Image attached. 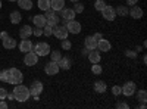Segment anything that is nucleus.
Wrapping results in <instances>:
<instances>
[{"mask_svg": "<svg viewBox=\"0 0 147 109\" xmlns=\"http://www.w3.org/2000/svg\"><path fill=\"white\" fill-rule=\"evenodd\" d=\"M9 18H10V22L12 24H19L21 21H22V15L19 14L18 10H13L12 14L9 15Z\"/></svg>", "mask_w": 147, "mask_h": 109, "instance_id": "obj_25", "label": "nucleus"}, {"mask_svg": "<svg viewBox=\"0 0 147 109\" xmlns=\"http://www.w3.org/2000/svg\"><path fill=\"white\" fill-rule=\"evenodd\" d=\"M71 47H72V43H71L68 39L62 40V49H63V50H71Z\"/></svg>", "mask_w": 147, "mask_h": 109, "instance_id": "obj_35", "label": "nucleus"}, {"mask_svg": "<svg viewBox=\"0 0 147 109\" xmlns=\"http://www.w3.org/2000/svg\"><path fill=\"white\" fill-rule=\"evenodd\" d=\"M60 12V19L63 21H71V19H75V12H74V9H69V7H63Z\"/></svg>", "mask_w": 147, "mask_h": 109, "instance_id": "obj_12", "label": "nucleus"}, {"mask_svg": "<svg viewBox=\"0 0 147 109\" xmlns=\"http://www.w3.org/2000/svg\"><path fill=\"white\" fill-rule=\"evenodd\" d=\"M7 71H9V78H7L9 84H12V86H15V84H22L24 75H22V72L18 68H10Z\"/></svg>", "mask_w": 147, "mask_h": 109, "instance_id": "obj_2", "label": "nucleus"}, {"mask_svg": "<svg viewBox=\"0 0 147 109\" xmlns=\"http://www.w3.org/2000/svg\"><path fill=\"white\" fill-rule=\"evenodd\" d=\"M128 15H131V18H134V19H141V18H143V9L134 5V6L128 10Z\"/></svg>", "mask_w": 147, "mask_h": 109, "instance_id": "obj_15", "label": "nucleus"}, {"mask_svg": "<svg viewBox=\"0 0 147 109\" xmlns=\"http://www.w3.org/2000/svg\"><path fill=\"white\" fill-rule=\"evenodd\" d=\"M9 2H16V0H9Z\"/></svg>", "mask_w": 147, "mask_h": 109, "instance_id": "obj_48", "label": "nucleus"}, {"mask_svg": "<svg viewBox=\"0 0 147 109\" xmlns=\"http://www.w3.org/2000/svg\"><path fill=\"white\" fill-rule=\"evenodd\" d=\"M125 56L134 59V58H137V52H134V50H127V52H125Z\"/></svg>", "mask_w": 147, "mask_h": 109, "instance_id": "obj_39", "label": "nucleus"}, {"mask_svg": "<svg viewBox=\"0 0 147 109\" xmlns=\"http://www.w3.org/2000/svg\"><path fill=\"white\" fill-rule=\"evenodd\" d=\"M105 6H106V2H105V0H96V2H94V9L99 10V12H100Z\"/></svg>", "mask_w": 147, "mask_h": 109, "instance_id": "obj_32", "label": "nucleus"}, {"mask_svg": "<svg viewBox=\"0 0 147 109\" xmlns=\"http://www.w3.org/2000/svg\"><path fill=\"white\" fill-rule=\"evenodd\" d=\"M7 97H9V100H13V99H15L13 94H9V93H7Z\"/></svg>", "mask_w": 147, "mask_h": 109, "instance_id": "obj_45", "label": "nucleus"}, {"mask_svg": "<svg viewBox=\"0 0 147 109\" xmlns=\"http://www.w3.org/2000/svg\"><path fill=\"white\" fill-rule=\"evenodd\" d=\"M102 16L106 19V21H115V18H116V12H115V7H112V6H109V5H106L102 10Z\"/></svg>", "mask_w": 147, "mask_h": 109, "instance_id": "obj_7", "label": "nucleus"}, {"mask_svg": "<svg viewBox=\"0 0 147 109\" xmlns=\"http://www.w3.org/2000/svg\"><path fill=\"white\" fill-rule=\"evenodd\" d=\"M16 3L24 10H31L32 9V2L31 0H16Z\"/></svg>", "mask_w": 147, "mask_h": 109, "instance_id": "obj_23", "label": "nucleus"}, {"mask_svg": "<svg viewBox=\"0 0 147 109\" xmlns=\"http://www.w3.org/2000/svg\"><path fill=\"white\" fill-rule=\"evenodd\" d=\"M110 49H112V44H110V41H109V40L100 39L99 41H97V50H99V52L106 53V52H109Z\"/></svg>", "mask_w": 147, "mask_h": 109, "instance_id": "obj_13", "label": "nucleus"}, {"mask_svg": "<svg viewBox=\"0 0 147 109\" xmlns=\"http://www.w3.org/2000/svg\"><path fill=\"white\" fill-rule=\"evenodd\" d=\"M59 71H60V68H59L57 62H55V60H50V62L46 64V66H44V72L47 75H57Z\"/></svg>", "mask_w": 147, "mask_h": 109, "instance_id": "obj_8", "label": "nucleus"}, {"mask_svg": "<svg viewBox=\"0 0 147 109\" xmlns=\"http://www.w3.org/2000/svg\"><path fill=\"white\" fill-rule=\"evenodd\" d=\"M0 9H2V2H0Z\"/></svg>", "mask_w": 147, "mask_h": 109, "instance_id": "obj_49", "label": "nucleus"}, {"mask_svg": "<svg viewBox=\"0 0 147 109\" xmlns=\"http://www.w3.org/2000/svg\"><path fill=\"white\" fill-rule=\"evenodd\" d=\"M65 7V0H50V9L59 12Z\"/></svg>", "mask_w": 147, "mask_h": 109, "instance_id": "obj_20", "label": "nucleus"}, {"mask_svg": "<svg viewBox=\"0 0 147 109\" xmlns=\"http://www.w3.org/2000/svg\"><path fill=\"white\" fill-rule=\"evenodd\" d=\"M91 72H93V74H96V75H100L102 72H103V68L99 64H93L91 65Z\"/></svg>", "mask_w": 147, "mask_h": 109, "instance_id": "obj_28", "label": "nucleus"}, {"mask_svg": "<svg viewBox=\"0 0 147 109\" xmlns=\"http://www.w3.org/2000/svg\"><path fill=\"white\" fill-rule=\"evenodd\" d=\"M3 47H5V49H7V50L15 49V47H16V40L13 37H9V35H7L6 39H3Z\"/></svg>", "mask_w": 147, "mask_h": 109, "instance_id": "obj_21", "label": "nucleus"}, {"mask_svg": "<svg viewBox=\"0 0 147 109\" xmlns=\"http://www.w3.org/2000/svg\"><path fill=\"white\" fill-rule=\"evenodd\" d=\"M94 90L97 91V93H105L106 90H107V86H106V83L105 81H96L94 83Z\"/></svg>", "mask_w": 147, "mask_h": 109, "instance_id": "obj_24", "label": "nucleus"}, {"mask_svg": "<svg viewBox=\"0 0 147 109\" xmlns=\"http://www.w3.org/2000/svg\"><path fill=\"white\" fill-rule=\"evenodd\" d=\"M28 89H30L31 96H34V97H35V96H40L41 91H43V83L38 81V80H35V81L31 83V86H30Z\"/></svg>", "mask_w": 147, "mask_h": 109, "instance_id": "obj_9", "label": "nucleus"}, {"mask_svg": "<svg viewBox=\"0 0 147 109\" xmlns=\"http://www.w3.org/2000/svg\"><path fill=\"white\" fill-rule=\"evenodd\" d=\"M19 35H21V39H22V40L30 39L31 35H32V28H31L30 25H24V27L19 30Z\"/></svg>", "mask_w": 147, "mask_h": 109, "instance_id": "obj_18", "label": "nucleus"}, {"mask_svg": "<svg viewBox=\"0 0 147 109\" xmlns=\"http://www.w3.org/2000/svg\"><path fill=\"white\" fill-rule=\"evenodd\" d=\"M32 52L37 55V56H47L50 53V46L49 43H44V41H38L35 46H32Z\"/></svg>", "mask_w": 147, "mask_h": 109, "instance_id": "obj_3", "label": "nucleus"}, {"mask_svg": "<svg viewBox=\"0 0 147 109\" xmlns=\"http://www.w3.org/2000/svg\"><path fill=\"white\" fill-rule=\"evenodd\" d=\"M9 106H7V103L5 102V100H0V109H7Z\"/></svg>", "mask_w": 147, "mask_h": 109, "instance_id": "obj_41", "label": "nucleus"}, {"mask_svg": "<svg viewBox=\"0 0 147 109\" xmlns=\"http://www.w3.org/2000/svg\"><path fill=\"white\" fill-rule=\"evenodd\" d=\"M53 28V32H52V35H55L56 39H59V40H65V39H68V30H66V27L65 25H53L52 27Z\"/></svg>", "mask_w": 147, "mask_h": 109, "instance_id": "obj_6", "label": "nucleus"}, {"mask_svg": "<svg viewBox=\"0 0 147 109\" xmlns=\"http://www.w3.org/2000/svg\"><path fill=\"white\" fill-rule=\"evenodd\" d=\"M32 34L35 35V37H40V35H43V28H41V27H35V28H32Z\"/></svg>", "mask_w": 147, "mask_h": 109, "instance_id": "obj_37", "label": "nucleus"}, {"mask_svg": "<svg viewBox=\"0 0 147 109\" xmlns=\"http://www.w3.org/2000/svg\"><path fill=\"white\" fill-rule=\"evenodd\" d=\"M137 99H138L141 103H146V100H147V93H146V90H138Z\"/></svg>", "mask_w": 147, "mask_h": 109, "instance_id": "obj_29", "label": "nucleus"}, {"mask_svg": "<svg viewBox=\"0 0 147 109\" xmlns=\"http://www.w3.org/2000/svg\"><path fill=\"white\" fill-rule=\"evenodd\" d=\"M13 97L15 100L24 103V102H27L30 97H31V93H30V89L27 86H24V84H15V89H13Z\"/></svg>", "mask_w": 147, "mask_h": 109, "instance_id": "obj_1", "label": "nucleus"}, {"mask_svg": "<svg viewBox=\"0 0 147 109\" xmlns=\"http://www.w3.org/2000/svg\"><path fill=\"white\" fill-rule=\"evenodd\" d=\"M44 16H46V21L49 25H57L60 22V16H57V12H55L53 9H47L44 10Z\"/></svg>", "mask_w": 147, "mask_h": 109, "instance_id": "obj_5", "label": "nucleus"}, {"mask_svg": "<svg viewBox=\"0 0 147 109\" xmlns=\"http://www.w3.org/2000/svg\"><path fill=\"white\" fill-rule=\"evenodd\" d=\"M137 3H138V0H127V5H131V6L137 5Z\"/></svg>", "mask_w": 147, "mask_h": 109, "instance_id": "obj_43", "label": "nucleus"}, {"mask_svg": "<svg viewBox=\"0 0 147 109\" xmlns=\"http://www.w3.org/2000/svg\"><path fill=\"white\" fill-rule=\"evenodd\" d=\"M49 55H50V58H52V60H55V62H57V60L60 59V58H62V53H60L59 50H50V53H49Z\"/></svg>", "mask_w": 147, "mask_h": 109, "instance_id": "obj_30", "label": "nucleus"}, {"mask_svg": "<svg viewBox=\"0 0 147 109\" xmlns=\"http://www.w3.org/2000/svg\"><path fill=\"white\" fill-rule=\"evenodd\" d=\"M136 89H137L136 83H134V81H127L124 86H122V94L129 97V96H132L134 93H136Z\"/></svg>", "mask_w": 147, "mask_h": 109, "instance_id": "obj_11", "label": "nucleus"}, {"mask_svg": "<svg viewBox=\"0 0 147 109\" xmlns=\"http://www.w3.org/2000/svg\"><path fill=\"white\" fill-rule=\"evenodd\" d=\"M93 37H94V39H96V40H97V41H99V40H100V39H103V35H102V34H100V32H96V34H94V35H93Z\"/></svg>", "mask_w": 147, "mask_h": 109, "instance_id": "obj_42", "label": "nucleus"}, {"mask_svg": "<svg viewBox=\"0 0 147 109\" xmlns=\"http://www.w3.org/2000/svg\"><path fill=\"white\" fill-rule=\"evenodd\" d=\"M52 32H53V28H52V25H49V24H46V25L43 27V34L46 35V37H50V35H52Z\"/></svg>", "mask_w": 147, "mask_h": 109, "instance_id": "obj_31", "label": "nucleus"}, {"mask_svg": "<svg viewBox=\"0 0 147 109\" xmlns=\"http://www.w3.org/2000/svg\"><path fill=\"white\" fill-rule=\"evenodd\" d=\"M63 21V19H62ZM63 25L66 27L69 34H80L81 32V24L75 19H71V21H63Z\"/></svg>", "mask_w": 147, "mask_h": 109, "instance_id": "obj_4", "label": "nucleus"}, {"mask_svg": "<svg viewBox=\"0 0 147 109\" xmlns=\"http://www.w3.org/2000/svg\"><path fill=\"white\" fill-rule=\"evenodd\" d=\"M7 35H9V34H7L6 31H3L2 34H0V39H2V40H3V39H6V37H7Z\"/></svg>", "mask_w": 147, "mask_h": 109, "instance_id": "obj_44", "label": "nucleus"}, {"mask_svg": "<svg viewBox=\"0 0 147 109\" xmlns=\"http://www.w3.org/2000/svg\"><path fill=\"white\" fill-rule=\"evenodd\" d=\"M5 99H7V91L0 87V100H5Z\"/></svg>", "mask_w": 147, "mask_h": 109, "instance_id": "obj_38", "label": "nucleus"}, {"mask_svg": "<svg viewBox=\"0 0 147 109\" xmlns=\"http://www.w3.org/2000/svg\"><path fill=\"white\" fill-rule=\"evenodd\" d=\"M71 2H72V3H75V2H80V0H71Z\"/></svg>", "mask_w": 147, "mask_h": 109, "instance_id": "obj_47", "label": "nucleus"}, {"mask_svg": "<svg viewBox=\"0 0 147 109\" xmlns=\"http://www.w3.org/2000/svg\"><path fill=\"white\" fill-rule=\"evenodd\" d=\"M138 108H141V109H146V103H141V105H140Z\"/></svg>", "mask_w": 147, "mask_h": 109, "instance_id": "obj_46", "label": "nucleus"}, {"mask_svg": "<svg viewBox=\"0 0 147 109\" xmlns=\"http://www.w3.org/2000/svg\"><path fill=\"white\" fill-rule=\"evenodd\" d=\"M87 58H88V60H90L91 64H99L100 59H102V53L97 50V49H94V50H90L88 52Z\"/></svg>", "mask_w": 147, "mask_h": 109, "instance_id": "obj_14", "label": "nucleus"}, {"mask_svg": "<svg viewBox=\"0 0 147 109\" xmlns=\"http://www.w3.org/2000/svg\"><path fill=\"white\" fill-rule=\"evenodd\" d=\"M115 12H116V16H127L128 15V7L121 5V6H118L115 9Z\"/></svg>", "mask_w": 147, "mask_h": 109, "instance_id": "obj_26", "label": "nucleus"}, {"mask_svg": "<svg viewBox=\"0 0 147 109\" xmlns=\"http://www.w3.org/2000/svg\"><path fill=\"white\" fill-rule=\"evenodd\" d=\"M7 78H9V71H7V69H3V71H0V81H3V83H7Z\"/></svg>", "mask_w": 147, "mask_h": 109, "instance_id": "obj_34", "label": "nucleus"}, {"mask_svg": "<svg viewBox=\"0 0 147 109\" xmlns=\"http://www.w3.org/2000/svg\"><path fill=\"white\" fill-rule=\"evenodd\" d=\"M57 65H59V68L60 69H65V71H68L69 68H71V59H68V58H60L59 60H57Z\"/></svg>", "mask_w": 147, "mask_h": 109, "instance_id": "obj_22", "label": "nucleus"}, {"mask_svg": "<svg viewBox=\"0 0 147 109\" xmlns=\"http://www.w3.org/2000/svg\"><path fill=\"white\" fill-rule=\"evenodd\" d=\"M112 94H115V96H119V94H122V87L121 86H115L112 87Z\"/></svg>", "mask_w": 147, "mask_h": 109, "instance_id": "obj_36", "label": "nucleus"}, {"mask_svg": "<svg viewBox=\"0 0 147 109\" xmlns=\"http://www.w3.org/2000/svg\"><path fill=\"white\" fill-rule=\"evenodd\" d=\"M37 5H38V9L47 10V9H50V0H38Z\"/></svg>", "mask_w": 147, "mask_h": 109, "instance_id": "obj_27", "label": "nucleus"}, {"mask_svg": "<svg viewBox=\"0 0 147 109\" xmlns=\"http://www.w3.org/2000/svg\"><path fill=\"white\" fill-rule=\"evenodd\" d=\"M31 50H32V43H31L28 39L22 40L21 44H19V52H22V53H28V52H31Z\"/></svg>", "mask_w": 147, "mask_h": 109, "instance_id": "obj_17", "label": "nucleus"}, {"mask_svg": "<svg viewBox=\"0 0 147 109\" xmlns=\"http://www.w3.org/2000/svg\"><path fill=\"white\" fill-rule=\"evenodd\" d=\"M31 19H32V24H34L35 27H41V28H43L46 24H47L44 15H35V16H32Z\"/></svg>", "mask_w": 147, "mask_h": 109, "instance_id": "obj_19", "label": "nucleus"}, {"mask_svg": "<svg viewBox=\"0 0 147 109\" xmlns=\"http://www.w3.org/2000/svg\"><path fill=\"white\" fill-rule=\"evenodd\" d=\"M74 12H75V14H82L84 12V5L80 3V2H75V5H74Z\"/></svg>", "mask_w": 147, "mask_h": 109, "instance_id": "obj_33", "label": "nucleus"}, {"mask_svg": "<svg viewBox=\"0 0 147 109\" xmlns=\"http://www.w3.org/2000/svg\"><path fill=\"white\" fill-rule=\"evenodd\" d=\"M84 46H85V49H88V50H94V49H97V40L93 35H88L84 41Z\"/></svg>", "mask_w": 147, "mask_h": 109, "instance_id": "obj_16", "label": "nucleus"}, {"mask_svg": "<svg viewBox=\"0 0 147 109\" xmlns=\"http://www.w3.org/2000/svg\"><path fill=\"white\" fill-rule=\"evenodd\" d=\"M116 108H118V109H128L129 106H128V103H124V102H119V103L116 105Z\"/></svg>", "mask_w": 147, "mask_h": 109, "instance_id": "obj_40", "label": "nucleus"}, {"mask_svg": "<svg viewBox=\"0 0 147 109\" xmlns=\"http://www.w3.org/2000/svg\"><path fill=\"white\" fill-rule=\"evenodd\" d=\"M24 64H25L27 66H34L38 64V56H37L32 50L25 53V58H24Z\"/></svg>", "mask_w": 147, "mask_h": 109, "instance_id": "obj_10", "label": "nucleus"}]
</instances>
